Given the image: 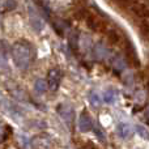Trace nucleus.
I'll use <instances>...</instances> for the list:
<instances>
[{
  "instance_id": "obj_1",
  "label": "nucleus",
  "mask_w": 149,
  "mask_h": 149,
  "mask_svg": "<svg viewBox=\"0 0 149 149\" xmlns=\"http://www.w3.org/2000/svg\"><path fill=\"white\" fill-rule=\"evenodd\" d=\"M13 59L20 70H26L33 63L36 52L34 49L28 41L20 39L13 45Z\"/></svg>"
},
{
  "instance_id": "obj_2",
  "label": "nucleus",
  "mask_w": 149,
  "mask_h": 149,
  "mask_svg": "<svg viewBox=\"0 0 149 149\" xmlns=\"http://www.w3.org/2000/svg\"><path fill=\"white\" fill-rule=\"evenodd\" d=\"M63 79V72L59 70V68H52V70L49 71L47 73V80H46V84L52 92L58 90L60 85V81Z\"/></svg>"
},
{
  "instance_id": "obj_3",
  "label": "nucleus",
  "mask_w": 149,
  "mask_h": 149,
  "mask_svg": "<svg viewBox=\"0 0 149 149\" xmlns=\"http://www.w3.org/2000/svg\"><path fill=\"white\" fill-rule=\"evenodd\" d=\"M86 24L88 26H89L92 30L94 31H103L106 30V22L103 20H101L100 17H97L95 15H92V13H89V16L86 17Z\"/></svg>"
},
{
  "instance_id": "obj_4",
  "label": "nucleus",
  "mask_w": 149,
  "mask_h": 149,
  "mask_svg": "<svg viewBox=\"0 0 149 149\" xmlns=\"http://www.w3.org/2000/svg\"><path fill=\"white\" fill-rule=\"evenodd\" d=\"M130 7H132L131 10L137 16V17L141 18V20H147L148 18L149 10H148L147 4H144V3H131Z\"/></svg>"
},
{
  "instance_id": "obj_5",
  "label": "nucleus",
  "mask_w": 149,
  "mask_h": 149,
  "mask_svg": "<svg viewBox=\"0 0 149 149\" xmlns=\"http://www.w3.org/2000/svg\"><path fill=\"white\" fill-rule=\"evenodd\" d=\"M79 128L82 132H89L93 130V120L86 113H82L79 118Z\"/></svg>"
},
{
  "instance_id": "obj_6",
  "label": "nucleus",
  "mask_w": 149,
  "mask_h": 149,
  "mask_svg": "<svg viewBox=\"0 0 149 149\" xmlns=\"http://www.w3.org/2000/svg\"><path fill=\"white\" fill-rule=\"evenodd\" d=\"M118 134L120 137L126 139V137H128L130 135H131V128H130V126L126 123H119L118 124Z\"/></svg>"
},
{
  "instance_id": "obj_7",
  "label": "nucleus",
  "mask_w": 149,
  "mask_h": 149,
  "mask_svg": "<svg viewBox=\"0 0 149 149\" xmlns=\"http://www.w3.org/2000/svg\"><path fill=\"white\" fill-rule=\"evenodd\" d=\"M107 38H109V42H110L111 45H118L119 42L122 41L120 34H119L116 30H109L107 31Z\"/></svg>"
},
{
  "instance_id": "obj_8",
  "label": "nucleus",
  "mask_w": 149,
  "mask_h": 149,
  "mask_svg": "<svg viewBox=\"0 0 149 149\" xmlns=\"http://www.w3.org/2000/svg\"><path fill=\"white\" fill-rule=\"evenodd\" d=\"M30 18H31V24H33V28L36 29L37 31H41V30H42V26H43V25H42V21L39 20V17H38L37 15L34 16V13L31 12V10H30Z\"/></svg>"
},
{
  "instance_id": "obj_9",
  "label": "nucleus",
  "mask_w": 149,
  "mask_h": 149,
  "mask_svg": "<svg viewBox=\"0 0 149 149\" xmlns=\"http://www.w3.org/2000/svg\"><path fill=\"white\" fill-rule=\"evenodd\" d=\"M89 10L86 8H77V10L74 12V17L77 20H86V17L89 16Z\"/></svg>"
},
{
  "instance_id": "obj_10",
  "label": "nucleus",
  "mask_w": 149,
  "mask_h": 149,
  "mask_svg": "<svg viewBox=\"0 0 149 149\" xmlns=\"http://www.w3.org/2000/svg\"><path fill=\"white\" fill-rule=\"evenodd\" d=\"M34 88H36V90L38 93H45L47 89V84L45 80H37L36 84H34Z\"/></svg>"
},
{
  "instance_id": "obj_11",
  "label": "nucleus",
  "mask_w": 149,
  "mask_h": 149,
  "mask_svg": "<svg viewBox=\"0 0 149 149\" xmlns=\"http://www.w3.org/2000/svg\"><path fill=\"white\" fill-rule=\"evenodd\" d=\"M139 30H140V34H141V36L144 37L145 39H147L148 38V21L147 20H143L141 21Z\"/></svg>"
},
{
  "instance_id": "obj_12",
  "label": "nucleus",
  "mask_w": 149,
  "mask_h": 149,
  "mask_svg": "<svg viewBox=\"0 0 149 149\" xmlns=\"http://www.w3.org/2000/svg\"><path fill=\"white\" fill-rule=\"evenodd\" d=\"M103 100H105V102H107V103H113L114 100H115V93H114V90H107V92L105 93Z\"/></svg>"
},
{
  "instance_id": "obj_13",
  "label": "nucleus",
  "mask_w": 149,
  "mask_h": 149,
  "mask_svg": "<svg viewBox=\"0 0 149 149\" xmlns=\"http://www.w3.org/2000/svg\"><path fill=\"white\" fill-rule=\"evenodd\" d=\"M89 98H90V102H92L94 106H97V105H100V103H101V100H100V97H98L97 93H94V92L90 93V97Z\"/></svg>"
},
{
  "instance_id": "obj_14",
  "label": "nucleus",
  "mask_w": 149,
  "mask_h": 149,
  "mask_svg": "<svg viewBox=\"0 0 149 149\" xmlns=\"http://www.w3.org/2000/svg\"><path fill=\"white\" fill-rule=\"evenodd\" d=\"M105 54H106L105 47H103L102 45H97V47H95V55H97L98 58H102Z\"/></svg>"
},
{
  "instance_id": "obj_15",
  "label": "nucleus",
  "mask_w": 149,
  "mask_h": 149,
  "mask_svg": "<svg viewBox=\"0 0 149 149\" xmlns=\"http://www.w3.org/2000/svg\"><path fill=\"white\" fill-rule=\"evenodd\" d=\"M137 131H139V134H141V136L144 137V139H148V131L145 127L143 126H137Z\"/></svg>"
},
{
  "instance_id": "obj_16",
  "label": "nucleus",
  "mask_w": 149,
  "mask_h": 149,
  "mask_svg": "<svg viewBox=\"0 0 149 149\" xmlns=\"http://www.w3.org/2000/svg\"><path fill=\"white\" fill-rule=\"evenodd\" d=\"M76 42H77V34L74 33L73 36H71V38H70V46L72 47L73 50H76V47H74V45H76Z\"/></svg>"
},
{
  "instance_id": "obj_17",
  "label": "nucleus",
  "mask_w": 149,
  "mask_h": 149,
  "mask_svg": "<svg viewBox=\"0 0 149 149\" xmlns=\"http://www.w3.org/2000/svg\"><path fill=\"white\" fill-rule=\"evenodd\" d=\"M94 132L97 134V137H98L100 140H102V141L105 140V136H103V132L101 131V130L98 128V127H95V128H94Z\"/></svg>"
},
{
  "instance_id": "obj_18",
  "label": "nucleus",
  "mask_w": 149,
  "mask_h": 149,
  "mask_svg": "<svg viewBox=\"0 0 149 149\" xmlns=\"http://www.w3.org/2000/svg\"><path fill=\"white\" fill-rule=\"evenodd\" d=\"M0 134H1V127H0Z\"/></svg>"
}]
</instances>
